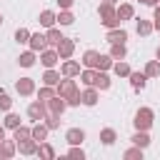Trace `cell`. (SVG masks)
I'll return each mask as SVG.
<instances>
[{
    "label": "cell",
    "mask_w": 160,
    "mask_h": 160,
    "mask_svg": "<svg viewBox=\"0 0 160 160\" xmlns=\"http://www.w3.org/2000/svg\"><path fill=\"white\" fill-rule=\"evenodd\" d=\"M98 58H100L98 50H85V55H82V65H85V68H95V65H98Z\"/></svg>",
    "instance_id": "cell-29"
},
{
    "label": "cell",
    "mask_w": 160,
    "mask_h": 160,
    "mask_svg": "<svg viewBox=\"0 0 160 160\" xmlns=\"http://www.w3.org/2000/svg\"><path fill=\"white\" fill-rule=\"evenodd\" d=\"M65 140H68V145H82L85 130H82V128H70V130L65 132Z\"/></svg>",
    "instance_id": "cell-12"
},
{
    "label": "cell",
    "mask_w": 160,
    "mask_h": 160,
    "mask_svg": "<svg viewBox=\"0 0 160 160\" xmlns=\"http://www.w3.org/2000/svg\"><path fill=\"white\" fill-rule=\"evenodd\" d=\"M58 82H60V72H58V70H52V68H48V70H45V75H42V85H52V88H55Z\"/></svg>",
    "instance_id": "cell-25"
},
{
    "label": "cell",
    "mask_w": 160,
    "mask_h": 160,
    "mask_svg": "<svg viewBox=\"0 0 160 160\" xmlns=\"http://www.w3.org/2000/svg\"><path fill=\"white\" fill-rule=\"evenodd\" d=\"M112 72H115L118 78H128V75H130V65H128L125 60H118V62H112Z\"/></svg>",
    "instance_id": "cell-30"
},
{
    "label": "cell",
    "mask_w": 160,
    "mask_h": 160,
    "mask_svg": "<svg viewBox=\"0 0 160 160\" xmlns=\"http://www.w3.org/2000/svg\"><path fill=\"white\" fill-rule=\"evenodd\" d=\"M48 132H50V130H48V125H45L42 120H38V122L30 128V138H32L35 142H42V140H48Z\"/></svg>",
    "instance_id": "cell-9"
},
{
    "label": "cell",
    "mask_w": 160,
    "mask_h": 160,
    "mask_svg": "<svg viewBox=\"0 0 160 160\" xmlns=\"http://www.w3.org/2000/svg\"><path fill=\"white\" fill-rule=\"evenodd\" d=\"M98 100H100V92H98V88H88V90H82L80 92V102L82 105H88V108H92V105H98Z\"/></svg>",
    "instance_id": "cell-8"
},
{
    "label": "cell",
    "mask_w": 160,
    "mask_h": 160,
    "mask_svg": "<svg viewBox=\"0 0 160 160\" xmlns=\"http://www.w3.org/2000/svg\"><path fill=\"white\" fill-rule=\"evenodd\" d=\"M152 122H155V112H152V108H140V110L135 112V118H132L135 130H150Z\"/></svg>",
    "instance_id": "cell-1"
},
{
    "label": "cell",
    "mask_w": 160,
    "mask_h": 160,
    "mask_svg": "<svg viewBox=\"0 0 160 160\" xmlns=\"http://www.w3.org/2000/svg\"><path fill=\"white\" fill-rule=\"evenodd\" d=\"M112 62H115V60H112L110 55H100V58H98L95 70H110V68H112Z\"/></svg>",
    "instance_id": "cell-38"
},
{
    "label": "cell",
    "mask_w": 160,
    "mask_h": 160,
    "mask_svg": "<svg viewBox=\"0 0 160 160\" xmlns=\"http://www.w3.org/2000/svg\"><path fill=\"white\" fill-rule=\"evenodd\" d=\"M130 142H132V145H138V148H142V150H145V148H148V145H150V135H148V130H135V135H132V138H130Z\"/></svg>",
    "instance_id": "cell-19"
},
{
    "label": "cell",
    "mask_w": 160,
    "mask_h": 160,
    "mask_svg": "<svg viewBox=\"0 0 160 160\" xmlns=\"http://www.w3.org/2000/svg\"><path fill=\"white\" fill-rule=\"evenodd\" d=\"M38 22H40L45 30H48V28H52V25H55V12H52V10H42V12H40V18H38Z\"/></svg>",
    "instance_id": "cell-23"
},
{
    "label": "cell",
    "mask_w": 160,
    "mask_h": 160,
    "mask_svg": "<svg viewBox=\"0 0 160 160\" xmlns=\"http://www.w3.org/2000/svg\"><path fill=\"white\" fill-rule=\"evenodd\" d=\"M0 140H5V125H0Z\"/></svg>",
    "instance_id": "cell-46"
},
{
    "label": "cell",
    "mask_w": 160,
    "mask_h": 160,
    "mask_svg": "<svg viewBox=\"0 0 160 160\" xmlns=\"http://www.w3.org/2000/svg\"><path fill=\"white\" fill-rule=\"evenodd\" d=\"M28 40H30V30H28V28H18V30H15V42H18V45H25Z\"/></svg>",
    "instance_id": "cell-37"
},
{
    "label": "cell",
    "mask_w": 160,
    "mask_h": 160,
    "mask_svg": "<svg viewBox=\"0 0 160 160\" xmlns=\"http://www.w3.org/2000/svg\"><path fill=\"white\" fill-rule=\"evenodd\" d=\"M15 145H18V152H20V155H35V150H38V142H35L32 138H25V140H18Z\"/></svg>",
    "instance_id": "cell-13"
},
{
    "label": "cell",
    "mask_w": 160,
    "mask_h": 160,
    "mask_svg": "<svg viewBox=\"0 0 160 160\" xmlns=\"http://www.w3.org/2000/svg\"><path fill=\"white\" fill-rule=\"evenodd\" d=\"M122 158H125V160H142V148L132 145V148H128V150L122 152Z\"/></svg>",
    "instance_id": "cell-33"
},
{
    "label": "cell",
    "mask_w": 160,
    "mask_h": 160,
    "mask_svg": "<svg viewBox=\"0 0 160 160\" xmlns=\"http://www.w3.org/2000/svg\"><path fill=\"white\" fill-rule=\"evenodd\" d=\"M2 125H5V130H15V128L20 125V115H15V112H10V110H8V115H5V120H2Z\"/></svg>",
    "instance_id": "cell-32"
},
{
    "label": "cell",
    "mask_w": 160,
    "mask_h": 160,
    "mask_svg": "<svg viewBox=\"0 0 160 160\" xmlns=\"http://www.w3.org/2000/svg\"><path fill=\"white\" fill-rule=\"evenodd\" d=\"M35 155H40L42 160H52V158H55V148H52L50 142H45V140H42V142H38Z\"/></svg>",
    "instance_id": "cell-20"
},
{
    "label": "cell",
    "mask_w": 160,
    "mask_h": 160,
    "mask_svg": "<svg viewBox=\"0 0 160 160\" xmlns=\"http://www.w3.org/2000/svg\"><path fill=\"white\" fill-rule=\"evenodd\" d=\"M68 158H72V160H85V152H82V148H80V145H70Z\"/></svg>",
    "instance_id": "cell-40"
},
{
    "label": "cell",
    "mask_w": 160,
    "mask_h": 160,
    "mask_svg": "<svg viewBox=\"0 0 160 160\" xmlns=\"http://www.w3.org/2000/svg\"><path fill=\"white\" fill-rule=\"evenodd\" d=\"M155 58H158V60H160V45H158V50H155Z\"/></svg>",
    "instance_id": "cell-47"
},
{
    "label": "cell",
    "mask_w": 160,
    "mask_h": 160,
    "mask_svg": "<svg viewBox=\"0 0 160 160\" xmlns=\"http://www.w3.org/2000/svg\"><path fill=\"white\" fill-rule=\"evenodd\" d=\"M152 18H160V2L155 5V10H152Z\"/></svg>",
    "instance_id": "cell-45"
},
{
    "label": "cell",
    "mask_w": 160,
    "mask_h": 160,
    "mask_svg": "<svg viewBox=\"0 0 160 160\" xmlns=\"http://www.w3.org/2000/svg\"><path fill=\"white\" fill-rule=\"evenodd\" d=\"M145 75H148V78H158V75H160V60H150V62L145 65Z\"/></svg>",
    "instance_id": "cell-36"
},
{
    "label": "cell",
    "mask_w": 160,
    "mask_h": 160,
    "mask_svg": "<svg viewBox=\"0 0 160 160\" xmlns=\"http://www.w3.org/2000/svg\"><path fill=\"white\" fill-rule=\"evenodd\" d=\"M72 2H75V0H58L60 10H70V8H72Z\"/></svg>",
    "instance_id": "cell-42"
},
{
    "label": "cell",
    "mask_w": 160,
    "mask_h": 160,
    "mask_svg": "<svg viewBox=\"0 0 160 160\" xmlns=\"http://www.w3.org/2000/svg\"><path fill=\"white\" fill-rule=\"evenodd\" d=\"M45 40H48V45H58L60 40H62V32L52 25V28H48V32H45Z\"/></svg>",
    "instance_id": "cell-28"
},
{
    "label": "cell",
    "mask_w": 160,
    "mask_h": 160,
    "mask_svg": "<svg viewBox=\"0 0 160 160\" xmlns=\"http://www.w3.org/2000/svg\"><path fill=\"white\" fill-rule=\"evenodd\" d=\"M128 78H130V85H132L135 90H142V88L148 85V75H145V72H132V70H130Z\"/></svg>",
    "instance_id": "cell-22"
},
{
    "label": "cell",
    "mask_w": 160,
    "mask_h": 160,
    "mask_svg": "<svg viewBox=\"0 0 160 160\" xmlns=\"http://www.w3.org/2000/svg\"><path fill=\"white\" fill-rule=\"evenodd\" d=\"M135 30H138V35L148 38V35L152 32V22H150V20H142V18H140V20L135 22Z\"/></svg>",
    "instance_id": "cell-27"
},
{
    "label": "cell",
    "mask_w": 160,
    "mask_h": 160,
    "mask_svg": "<svg viewBox=\"0 0 160 160\" xmlns=\"http://www.w3.org/2000/svg\"><path fill=\"white\" fill-rule=\"evenodd\" d=\"M125 55H128L125 42H110V58L112 60H125Z\"/></svg>",
    "instance_id": "cell-21"
},
{
    "label": "cell",
    "mask_w": 160,
    "mask_h": 160,
    "mask_svg": "<svg viewBox=\"0 0 160 160\" xmlns=\"http://www.w3.org/2000/svg\"><path fill=\"white\" fill-rule=\"evenodd\" d=\"M35 60H38V52H35V50H25V52H20L18 65H20V68H32Z\"/></svg>",
    "instance_id": "cell-17"
},
{
    "label": "cell",
    "mask_w": 160,
    "mask_h": 160,
    "mask_svg": "<svg viewBox=\"0 0 160 160\" xmlns=\"http://www.w3.org/2000/svg\"><path fill=\"white\" fill-rule=\"evenodd\" d=\"M115 15H118V20L122 22V20H132L135 10H132V5H130V2H122V5H118V8H115Z\"/></svg>",
    "instance_id": "cell-15"
},
{
    "label": "cell",
    "mask_w": 160,
    "mask_h": 160,
    "mask_svg": "<svg viewBox=\"0 0 160 160\" xmlns=\"http://www.w3.org/2000/svg\"><path fill=\"white\" fill-rule=\"evenodd\" d=\"M15 152H18L15 140H0V158H2V160H10Z\"/></svg>",
    "instance_id": "cell-14"
},
{
    "label": "cell",
    "mask_w": 160,
    "mask_h": 160,
    "mask_svg": "<svg viewBox=\"0 0 160 160\" xmlns=\"http://www.w3.org/2000/svg\"><path fill=\"white\" fill-rule=\"evenodd\" d=\"M105 40H108V42H125V40H128V30H122V28H112V30H108Z\"/></svg>",
    "instance_id": "cell-16"
},
{
    "label": "cell",
    "mask_w": 160,
    "mask_h": 160,
    "mask_svg": "<svg viewBox=\"0 0 160 160\" xmlns=\"http://www.w3.org/2000/svg\"><path fill=\"white\" fill-rule=\"evenodd\" d=\"M115 140H118V132H115L112 128H102V130H100V142H102V145H112Z\"/></svg>",
    "instance_id": "cell-26"
},
{
    "label": "cell",
    "mask_w": 160,
    "mask_h": 160,
    "mask_svg": "<svg viewBox=\"0 0 160 160\" xmlns=\"http://www.w3.org/2000/svg\"><path fill=\"white\" fill-rule=\"evenodd\" d=\"M55 92H58L60 98H65V100H68V98H72V95H75V92H80V90H78V85H75V80H72V78H62V80L55 85Z\"/></svg>",
    "instance_id": "cell-2"
},
{
    "label": "cell",
    "mask_w": 160,
    "mask_h": 160,
    "mask_svg": "<svg viewBox=\"0 0 160 160\" xmlns=\"http://www.w3.org/2000/svg\"><path fill=\"white\" fill-rule=\"evenodd\" d=\"M28 45H30V50L40 52V50H45V48H48V40H45V35H42V32H30Z\"/></svg>",
    "instance_id": "cell-10"
},
{
    "label": "cell",
    "mask_w": 160,
    "mask_h": 160,
    "mask_svg": "<svg viewBox=\"0 0 160 160\" xmlns=\"http://www.w3.org/2000/svg\"><path fill=\"white\" fill-rule=\"evenodd\" d=\"M45 108H48V112H52V115H62L65 108H68V102H65V98H60V95L55 92L52 98L45 100Z\"/></svg>",
    "instance_id": "cell-3"
},
{
    "label": "cell",
    "mask_w": 160,
    "mask_h": 160,
    "mask_svg": "<svg viewBox=\"0 0 160 160\" xmlns=\"http://www.w3.org/2000/svg\"><path fill=\"white\" fill-rule=\"evenodd\" d=\"M110 85H112V80L108 78V72H105V70H98V72H95V85H92V88H98V90H110Z\"/></svg>",
    "instance_id": "cell-18"
},
{
    "label": "cell",
    "mask_w": 160,
    "mask_h": 160,
    "mask_svg": "<svg viewBox=\"0 0 160 160\" xmlns=\"http://www.w3.org/2000/svg\"><path fill=\"white\" fill-rule=\"evenodd\" d=\"M55 50H58L60 60H68V58H72V52H75V40H70V38H62V40L55 45Z\"/></svg>",
    "instance_id": "cell-5"
},
{
    "label": "cell",
    "mask_w": 160,
    "mask_h": 160,
    "mask_svg": "<svg viewBox=\"0 0 160 160\" xmlns=\"http://www.w3.org/2000/svg\"><path fill=\"white\" fill-rule=\"evenodd\" d=\"M25 138H30V128H28V125H18V128L12 130V140L18 142V140H25Z\"/></svg>",
    "instance_id": "cell-35"
},
{
    "label": "cell",
    "mask_w": 160,
    "mask_h": 160,
    "mask_svg": "<svg viewBox=\"0 0 160 160\" xmlns=\"http://www.w3.org/2000/svg\"><path fill=\"white\" fill-rule=\"evenodd\" d=\"M95 68H85V70H80V80H82V85H95Z\"/></svg>",
    "instance_id": "cell-31"
},
{
    "label": "cell",
    "mask_w": 160,
    "mask_h": 160,
    "mask_svg": "<svg viewBox=\"0 0 160 160\" xmlns=\"http://www.w3.org/2000/svg\"><path fill=\"white\" fill-rule=\"evenodd\" d=\"M55 95V88L52 85H42L40 90H38V100H48V98H52Z\"/></svg>",
    "instance_id": "cell-39"
},
{
    "label": "cell",
    "mask_w": 160,
    "mask_h": 160,
    "mask_svg": "<svg viewBox=\"0 0 160 160\" xmlns=\"http://www.w3.org/2000/svg\"><path fill=\"white\" fill-rule=\"evenodd\" d=\"M58 60H60V55H58V50H40V62L45 65V68H55L58 65Z\"/></svg>",
    "instance_id": "cell-11"
},
{
    "label": "cell",
    "mask_w": 160,
    "mask_h": 160,
    "mask_svg": "<svg viewBox=\"0 0 160 160\" xmlns=\"http://www.w3.org/2000/svg\"><path fill=\"white\" fill-rule=\"evenodd\" d=\"M0 25H2V15H0Z\"/></svg>",
    "instance_id": "cell-49"
},
{
    "label": "cell",
    "mask_w": 160,
    "mask_h": 160,
    "mask_svg": "<svg viewBox=\"0 0 160 160\" xmlns=\"http://www.w3.org/2000/svg\"><path fill=\"white\" fill-rule=\"evenodd\" d=\"M155 22H152V30H160V18H152Z\"/></svg>",
    "instance_id": "cell-44"
},
{
    "label": "cell",
    "mask_w": 160,
    "mask_h": 160,
    "mask_svg": "<svg viewBox=\"0 0 160 160\" xmlns=\"http://www.w3.org/2000/svg\"><path fill=\"white\" fill-rule=\"evenodd\" d=\"M105 2H112V5H115V0H105Z\"/></svg>",
    "instance_id": "cell-48"
},
{
    "label": "cell",
    "mask_w": 160,
    "mask_h": 160,
    "mask_svg": "<svg viewBox=\"0 0 160 160\" xmlns=\"http://www.w3.org/2000/svg\"><path fill=\"white\" fill-rule=\"evenodd\" d=\"M42 122L48 125V130H58V128H60V115H52V112H48V115L42 118Z\"/></svg>",
    "instance_id": "cell-34"
},
{
    "label": "cell",
    "mask_w": 160,
    "mask_h": 160,
    "mask_svg": "<svg viewBox=\"0 0 160 160\" xmlns=\"http://www.w3.org/2000/svg\"><path fill=\"white\" fill-rule=\"evenodd\" d=\"M55 22L62 25V28H65V25H72V22H75V15H72L70 10H60V12L55 15Z\"/></svg>",
    "instance_id": "cell-24"
},
{
    "label": "cell",
    "mask_w": 160,
    "mask_h": 160,
    "mask_svg": "<svg viewBox=\"0 0 160 160\" xmlns=\"http://www.w3.org/2000/svg\"><path fill=\"white\" fill-rule=\"evenodd\" d=\"M15 90H18V95L28 98V95L35 92V80H32V78H20V80L15 82Z\"/></svg>",
    "instance_id": "cell-6"
},
{
    "label": "cell",
    "mask_w": 160,
    "mask_h": 160,
    "mask_svg": "<svg viewBox=\"0 0 160 160\" xmlns=\"http://www.w3.org/2000/svg\"><path fill=\"white\" fill-rule=\"evenodd\" d=\"M60 75H62V78H75V75H80V62L68 58V60L60 65Z\"/></svg>",
    "instance_id": "cell-7"
},
{
    "label": "cell",
    "mask_w": 160,
    "mask_h": 160,
    "mask_svg": "<svg viewBox=\"0 0 160 160\" xmlns=\"http://www.w3.org/2000/svg\"><path fill=\"white\" fill-rule=\"evenodd\" d=\"M140 2H142V5H150V8H155L160 0H140Z\"/></svg>",
    "instance_id": "cell-43"
},
{
    "label": "cell",
    "mask_w": 160,
    "mask_h": 160,
    "mask_svg": "<svg viewBox=\"0 0 160 160\" xmlns=\"http://www.w3.org/2000/svg\"><path fill=\"white\" fill-rule=\"evenodd\" d=\"M48 115V108H45V100H35V102H30L28 105V118L32 120V122H38V120H42Z\"/></svg>",
    "instance_id": "cell-4"
},
{
    "label": "cell",
    "mask_w": 160,
    "mask_h": 160,
    "mask_svg": "<svg viewBox=\"0 0 160 160\" xmlns=\"http://www.w3.org/2000/svg\"><path fill=\"white\" fill-rule=\"evenodd\" d=\"M10 108H12V100H10L5 92H0V112H8Z\"/></svg>",
    "instance_id": "cell-41"
}]
</instances>
